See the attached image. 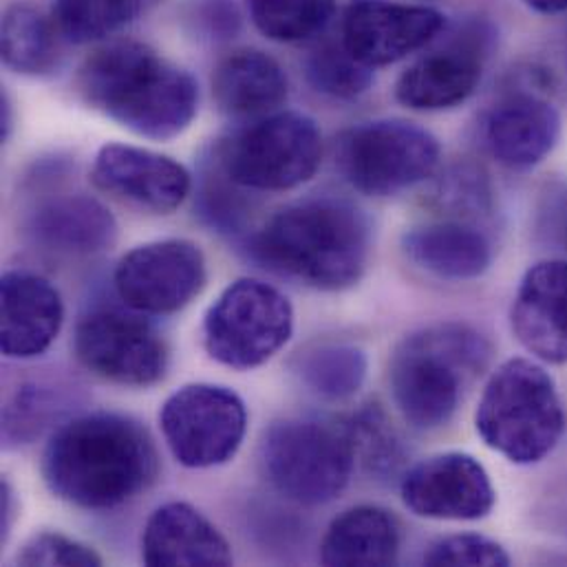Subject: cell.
I'll list each match as a JSON object with an SVG mask.
<instances>
[{
    "instance_id": "836d02e7",
    "label": "cell",
    "mask_w": 567,
    "mask_h": 567,
    "mask_svg": "<svg viewBox=\"0 0 567 567\" xmlns=\"http://www.w3.org/2000/svg\"><path fill=\"white\" fill-rule=\"evenodd\" d=\"M221 175H224V171H221ZM230 186H233V182L224 175L217 184H215V179L208 182L202 193L204 215L210 219L213 226H219L224 230L239 228L241 219L246 215L241 197L237 193H233Z\"/></svg>"
},
{
    "instance_id": "d6986e66",
    "label": "cell",
    "mask_w": 567,
    "mask_h": 567,
    "mask_svg": "<svg viewBox=\"0 0 567 567\" xmlns=\"http://www.w3.org/2000/svg\"><path fill=\"white\" fill-rule=\"evenodd\" d=\"M517 340L539 360L567 362V261H544L522 279L513 313Z\"/></svg>"
},
{
    "instance_id": "d4e9b609",
    "label": "cell",
    "mask_w": 567,
    "mask_h": 567,
    "mask_svg": "<svg viewBox=\"0 0 567 567\" xmlns=\"http://www.w3.org/2000/svg\"><path fill=\"white\" fill-rule=\"evenodd\" d=\"M60 38L53 18L42 16L31 4H11L2 16V62L20 75H49L60 62Z\"/></svg>"
},
{
    "instance_id": "f1b7e54d",
    "label": "cell",
    "mask_w": 567,
    "mask_h": 567,
    "mask_svg": "<svg viewBox=\"0 0 567 567\" xmlns=\"http://www.w3.org/2000/svg\"><path fill=\"white\" fill-rule=\"evenodd\" d=\"M355 460L378 477L395 475L404 462V446L382 409L367 406L347 424Z\"/></svg>"
},
{
    "instance_id": "44dd1931",
    "label": "cell",
    "mask_w": 567,
    "mask_h": 567,
    "mask_svg": "<svg viewBox=\"0 0 567 567\" xmlns=\"http://www.w3.org/2000/svg\"><path fill=\"white\" fill-rule=\"evenodd\" d=\"M31 241L60 257H93L117 239L115 217L89 195H58L42 202L27 219Z\"/></svg>"
},
{
    "instance_id": "9a60e30c",
    "label": "cell",
    "mask_w": 567,
    "mask_h": 567,
    "mask_svg": "<svg viewBox=\"0 0 567 567\" xmlns=\"http://www.w3.org/2000/svg\"><path fill=\"white\" fill-rule=\"evenodd\" d=\"M91 179L115 199L157 215L177 210L193 188V177L179 162L131 144H104L93 159Z\"/></svg>"
},
{
    "instance_id": "74e56055",
    "label": "cell",
    "mask_w": 567,
    "mask_h": 567,
    "mask_svg": "<svg viewBox=\"0 0 567 567\" xmlns=\"http://www.w3.org/2000/svg\"><path fill=\"white\" fill-rule=\"evenodd\" d=\"M0 128H2V140L9 137L11 133V126H13V117H11V102H9V95L2 93V100H0Z\"/></svg>"
},
{
    "instance_id": "277c9868",
    "label": "cell",
    "mask_w": 567,
    "mask_h": 567,
    "mask_svg": "<svg viewBox=\"0 0 567 567\" xmlns=\"http://www.w3.org/2000/svg\"><path fill=\"white\" fill-rule=\"evenodd\" d=\"M491 355V342L460 322L433 324L406 336L389 364L391 393L402 417L420 431L446 426L464 389L482 375Z\"/></svg>"
},
{
    "instance_id": "603a6c76",
    "label": "cell",
    "mask_w": 567,
    "mask_h": 567,
    "mask_svg": "<svg viewBox=\"0 0 567 567\" xmlns=\"http://www.w3.org/2000/svg\"><path fill=\"white\" fill-rule=\"evenodd\" d=\"M213 95L226 115L266 117L287 100V75L266 51L237 49L217 64Z\"/></svg>"
},
{
    "instance_id": "4316f807",
    "label": "cell",
    "mask_w": 567,
    "mask_h": 567,
    "mask_svg": "<svg viewBox=\"0 0 567 567\" xmlns=\"http://www.w3.org/2000/svg\"><path fill=\"white\" fill-rule=\"evenodd\" d=\"M151 0H53L58 33L75 44L102 42L128 27Z\"/></svg>"
},
{
    "instance_id": "8d00e7d4",
    "label": "cell",
    "mask_w": 567,
    "mask_h": 567,
    "mask_svg": "<svg viewBox=\"0 0 567 567\" xmlns=\"http://www.w3.org/2000/svg\"><path fill=\"white\" fill-rule=\"evenodd\" d=\"M526 4L539 13H561L567 11V0H526Z\"/></svg>"
},
{
    "instance_id": "30bf717a",
    "label": "cell",
    "mask_w": 567,
    "mask_h": 567,
    "mask_svg": "<svg viewBox=\"0 0 567 567\" xmlns=\"http://www.w3.org/2000/svg\"><path fill=\"white\" fill-rule=\"evenodd\" d=\"M159 426L182 466L213 468L239 453L248 431V411L233 389L195 382L164 402Z\"/></svg>"
},
{
    "instance_id": "484cf974",
    "label": "cell",
    "mask_w": 567,
    "mask_h": 567,
    "mask_svg": "<svg viewBox=\"0 0 567 567\" xmlns=\"http://www.w3.org/2000/svg\"><path fill=\"white\" fill-rule=\"evenodd\" d=\"M367 369V353L349 342L313 344L296 362L302 384L329 402L353 398L364 384Z\"/></svg>"
},
{
    "instance_id": "8fae6325",
    "label": "cell",
    "mask_w": 567,
    "mask_h": 567,
    "mask_svg": "<svg viewBox=\"0 0 567 567\" xmlns=\"http://www.w3.org/2000/svg\"><path fill=\"white\" fill-rule=\"evenodd\" d=\"M73 349L93 375L120 386H151L166 375L171 362L164 336L142 316L115 307L84 313Z\"/></svg>"
},
{
    "instance_id": "83f0119b",
    "label": "cell",
    "mask_w": 567,
    "mask_h": 567,
    "mask_svg": "<svg viewBox=\"0 0 567 567\" xmlns=\"http://www.w3.org/2000/svg\"><path fill=\"white\" fill-rule=\"evenodd\" d=\"M255 27L275 42L316 35L333 13L336 0H246Z\"/></svg>"
},
{
    "instance_id": "e0dca14e",
    "label": "cell",
    "mask_w": 567,
    "mask_h": 567,
    "mask_svg": "<svg viewBox=\"0 0 567 567\" xmlns=\"http://www.w3.org/2000/svg\"><path fill=\"white\" fill-rule=\"evenodd\" d=\"M561 137V115L542 95L517 91L499 100L484 124L491 155L511 171H528L542 164Z\"/></svg>"
},
{
    "instance_id": "d590c367",
    "label": "cell",
    "mask_w": 567,
    "mask_h": 567,
    "mask_svg": "<svg viewBox=\"0 0 567 567\" xmlns=\"http://www.w3.org/2000/svg\"><path fill=\"white\" fill-rule=\"evenodd\" d=\"M0 502H2V515H0V522H2V537L7 539V535L11 533V524L16 519V499H13V491L9 486V482H2L0 484Z\"/></svg>"
},
{
    "instance_id": "f546056e",
    "label": "cell",
    "mask_w": 567,
    "mask_h": 567,
    "mask_svg": "<svg viewBox=\"0 0 567 567\" xmlns=\"http://www.w3.org/2000/svg\"><path fill=\"white\" fill-rule=\"evenodd\" d=\"M309 84L329 97L353 100L371 86V69L355 60L344 44H322L307 60Z\"/></svg>"
},
{
    "instance_id": "52a82bcc",
    "label": "cell",
    "mask_w": 567,
    "mask_h": 567,
    "mask_svg": "<svg viewBox=\"0 0 567 567\" xmlns=\"http://www.w3.org/2000/svg\"><path fill=\"white\" fill-rule=\"evenodd\" d=\"M217 162L246 190L285 193L309 182L322 162V135L300 113H272L228 137Z\"/></svg>"
},
{
    "instance_id": "ffe728a7",
    "label": "cell",
    "mask_w": 567,
    "mask_h": 567,
    "mask_svg": "<svg viewBox=\"0 0 567 567\" xmlns=\"http://www.w3.org/2000/svg\"><path fill=\"white\" fill-rule=\"evenodd\" d=\"M142 561L151 567H226L235 564L221 530L195 506H159L142 535Z\"/></svg>"
},
{
    "instance_id": "7402d4cb",
    "label": "cell",
    "mask_w": 567,
    "mask_h": 567,
    "mask_svg": "<svg viewBox=\"0 0 567 567\" xmlns=\"http://www.w3.org/2000/svg\"><path fill=\"white\" fill-rule=\"evenodd\" d=\"M409 261L444 281H473L488 272L493 246L486 235L457 219L431 221L404 235Z\"/></svg>"
},
{
    "instance_id": "ac0fdd59",
    "label": "cell",
    "mask_w": 567,
    "mask_h": 567,
    "mask_svg": "<svg viewBox=\"0 0 567 567\" xmlns=\"http://www.w3.org/2000/svg\"><path fill=\"white\" fill-rule=\"evenodd\" d=\"M0 311V349L13 360L42 355L64 322L60 291L47 279L20 270L2 275Z\"/></svg>"
},
{
    "instance_id": "d6a6232c",
    "label": "cell",
    "mask_w": 567,
    "mask_h": 567,
    "mask_svg": "<svg viewBox=\"0 0 567 567\" xmlns=\"http://www.w3.org/2000/svg\"><path fill=\"white\" fill-rule=\"evenodd\" d=\"M20 566H102V557L86 544L71 539L60 533H38L33 535L16 559Z\"/></svg>"
},
{
    "instance_id": "6da1fadb",
    "label": "cell",
    "mask_w": 567,
    "mask_h": 567,
    "mask_svg": "<svg viewBox=\"0 0 567 567\" xmlns=\"http://www.w3.org/2000/svg\"><path fill=\"white\" fill-rule=\"evenodd\" d=\"M49 491L82 511H115L157 480L148 431L128 415L86 413L62 424L42 453Z\"/></svg>"
},
{
    "instance_id": "4dcf8cb0",
    "label": "cell",
    "mask_w": 567,
    "mask_h": 567,
    "mask_svg": "<svg viewBox=\"0 0 567 567\" xmlns=\"http://www.w3.org/2000/svg\"><path fill=\"white\" fill-rule=\"evenodd\" d=\"M58 395L49 386H24L4 409V440L29 442L58 411Z\"/></svg>"
},
{
    "instance_id": "7c38bea8",
    "label": "cell",
    "mask_w": 567,
    "mask_h": 567,
    "mask_svg": "<svg viewBox=\"0 0 567 567\" xmlns=\"http://www.w3.org/2000/svg\"><path fill=\"white\" fill-rule=\"evenodd\" d=\"M208 268L202 248L186 239H162L133 248L113 272L126 307L166 316L188 307L206 287Z\"/></svg>"
},
{
    "instance_id": "8992f818",
    "label": "cell",
    "mask_w": 567,
    "mask_h": 567,
    "mask_svg": "<svg viewBox=\"0 0 567 567\" xmlns=\"http://www.w3.org/2000/svg\"><path fill=\"white\" fill-rule=\"evenodd\" d=\"M261 462L285 499L298 506H324L347 488L355 453L347 426L285 420L266 433Z\"/></svg>"
},
{
    "instance_id": "1f68e13d",
    "label": "cell",
    "mask_w": 567,
    "mask_h": 567,
    "mask_svg": "<svg viewBox=\"0 0 567 567\" xmlns=\"http://www.w3.org/2000/svg\"><path fill=\"white\" fill-rule=\"evenodd\" d=\"M424 564L431 567L511 566L508 553L493 539L482 535H455L437 542L424 555Z\"/></svg>"
},
{
    "instance_id": "4fadbf2b",
    "label": "cell",
    "mask_w": 567,
    "mask_h": 567,
    "mask_svg": "<svg viewBox=\"0 0 567 567\" xmlns=\"http://www.w3.org/2000/svg\"><path fill=\"white\" fill-rule=\"evenodd\" d=\"M446 24L442 11L391 0H351L340 42L369 69L386 66L426 47Z\"/></svg>"
},
{
    "instance_id": "5bb4252c",
    "label": "cell",
    "mask_w": 567,
    "mask_h": 567,
    "mask_svg": "<svg viewBox=\"0 0 567 567\" xmlns=\"http://www.w3.org/2000/svg\"><path fill=\"white\" fill-rule=\"evenodd\" d=\"M400 493L413 515L437 522H477L495 508L493 482L468 453H440L415 464Z\"/></svg>"
},
{
    "instance_id": "9c48e42d",
    "label": "cell",
    "mask_w": 567,
    "mask_h": 567,
    "mask_svg": "<svg viewBox=\"0 0 567 567\" xmlns=\"http://www.w3.org/2000/svg\"><path fill=\"white\" fill-rule=\"evenodd\" d=\"M293 331V307L284 291L257 279L228 285L204 320L213 360L250 371L279 353Z\"/></svg>"
},
{
    "instance_id": "5b68a950",
    "label": "cell",
    "mask_w": 567,
    "mask_h": 567,
    "mask_svg": "<svg viewBox=\"0 0 567 567\" xmlns=\"http://www.w3.org/2000/svg\"><path fill=\"white\" fill-rule=\"evenodd\" d=\"M475 426L484 444L508 462H542L566 433V411L553 375L528 358L506 360L482 393Z\"/></svg>"
},
{
    "instance_id": "e575fe53",
    "label": "cell",
    "mask_w": 567,
    "mask_h": 567,
    "mask_svg": "<svg viewBox=\"0 0 567 567\" xmlns=\"http://www.w3.org/2000/svg\"><path fill=\"white\" fill-rule=\"evenodd\" d=\"M193 18L208 38H230L239 29V13L233 0H197Z\"/></svg>"
},
{
    "instance_id": "7a4b0ae2",
    "label": "cell",
    "mask_w": 567,
    "mask_h": 567,
    "mask_svg": "<svg viewBox=\"0 0 567 567\" xmlns=\"http://www.w3.org/2000/svg\"><path fill=\"white\" fill-rule=\"evenodd\" d=\"M78 91L91 109L155 142L179 137L199 109L195 78L133 40H117L91 53L78 73Z\"/></svg>"
},
{
    "instance_id": "ba28073f",
    "label": "cell",
    "mask_w": 567,
    "mask_h": 567,
    "mask_svg": "<svg viewBox=\"0 0 567 567\" xmlns=\"http://www.w3.org/2000/svg\"><path fill=\"white\" fill-rule=\"evenodd\" d=\"M440 155V142L404 120L364 122L336 142V168L349 186L371 197H391L426 182Z\"/></svg>"
},
{
    "instance_id": "cb8c5ba5",
    "label": "cell",
    "mask_w": 567,
    "mask_h": 567,
    "mask_svg": "<svg viewBox=\"0 0 567 567\" xmlns=\"http://www.w3.org/2000/svg\"><path fill=\"white\" fill-rule=\"evenodd\" d=\"M400 524L380 506H355L331 522L320 546L329 567L393 566L400 555Z\"/></svg>"
},
{
    "instance_id": "2e32d148",
    "label": "cell",
    "mask_w": 567,
    "mask_h": 567,
    "mask_svg": "<svg viewBox=\"0 0 567 567\" xmlns=\"http://www.w3.org/2000/svg\"><path fill=\"white\" fill-rule=\"evenodd\" d=\"M484 38L460 35L413 62L395 84V97L413 111H446L464 104L484 73Z\"/></svg>"
},
{
    "instance_id": "3957f363",
    "label": "cell",
    "mask_w": 567,
    "mask_h": 567,
    "mask_svg": "<svg viewBox=\"0 0 567 567\" xmlns=\"http://www.w3.org/2000/svg\"><path fill=\"white\" fill-rule=\"evenodd\" d=\"M266 268L322 291L358 284L371 252L367 217L342 199L320 197L285 206L252 237Z\"/></svg>"
}]
</instances>
